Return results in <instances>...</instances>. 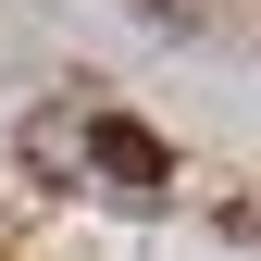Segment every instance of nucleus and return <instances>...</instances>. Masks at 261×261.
<instances>
[{"mask_svg": "<svg viewBox=\"0 0 261 261\" xmlns=\"http://www.w3.org/2000/svg\"><path fill=\"white\" fill-rule=\"evenodd\" d=\"M75 162H100L112 187H137V199H149V187H174V149H162L137 112H87V124H75Z\"/></svg>", "mask_w": 261, "mask_h": 261, "instance_id": "nucleus-1", "label": "nucleus"}, {"mask_svg": "<svg viewBox=\"0 0 261 261\" xmlns=\"http://www.w3.org/2000/svg\"><path fill=\"white\" fill-rule=\"evenodd\" d=\"M137 13H162V25H199V13H212V0H137Z\"/></svg>", "mask_w": 261, "mask_h": 261, "instance_id": "nucleus-2", "label": "nucleus"}]
</instances>
